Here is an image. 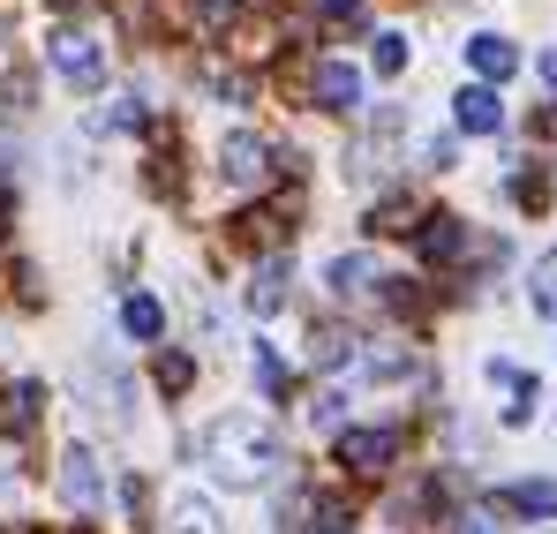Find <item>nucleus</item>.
I'll list each match as a JSON object with an SVG mask.
<instances>
[{"label":"nucleus","mask_w":557,"mask_h":534,"mask_svg":"<svg viewBox=\"0 0 557 534\" xmlns=\"http://www.w3.org/2000/svg\"><path fill=\"white\" fill-rule=\"evenodd\" d=\"M203 451H211L219 482H242V489L272 482L278 467H286V445H278L257 414H226V422H211V430H203Z\"/></svg>","instance_id":"f257e3e1"},{"label":"nucleus","mask_w":557,"mask_h":534,"mask_svg":"<svg viewBox=\"0 0 557 534\" xmlns=\"http://www.w3.org/2000/svg\"><path fill=\"white\" fill-rule=\"evenodd\" d=\"M46 61H53V76L76 90H91L98 76H106V53H98V38H84V30H61L53 46H46Z\"/></svg>","instance_id":"f03ea898"},{"label":"nucleus","mask_w":557,"mask_h":534,"mask_svg":"<svg viewBox=\"0 0 557 534\" xmlns=\"http://www.w3.org/2000/svg\"><path fill=\"white\" fill-rule=\"evenodd\" d=\"M61 497H69L76 512H98V497H106V474H98V459L84 445L61 451Z\"/></svg>","instance_id":"7ed1b4c3"},{"label":"nucleus","mask_w":557,"mask_h":534,"mask_svg":"<svg viewBox=\"0 0 557 534\" xmlns=\"http://www.w3.org/2000/svg\"><path fill=\"white\" fill-rule=\"evenodd\" d=\"M339 459H347L355 474H384V467L399 459V437H392V430H339Z\"/></svg>","instance_id":"20e7f679"},{"label":"nucleus","mask_w":557,"mask_h":534,"mask_svg":"<svg viewBox=\"0 0 557 534\" xmlns=\"http://www.w3.org/2000/svg\"><path fill=\"white\" fill-rule=\"evenodd\" d=\"M219 166H226V181H242V188H249V181L264 188V174H272V151H264L257 136H226V144H219Z\"/></svg>","instance_id":"39448f33"},{"label":"nucleus","mask_w":557,"mask_h":534,"mask_svg":"<svg viewBox=\"0 0 557 534\" xmlns=\"http://www.w3.org/2000/svg\"><path fill=\"white\" fill-rule=\"evenodd\" d=\"M467 61H474V76H482V84H505V76L520 69V46H512V38H497V30H482V38L467 46Z\"/></svg>","instance_id":"423d86ee"},{"label":"nucleus","mask_w":557,"mask_h":534,"mask_svg":"<svg viewBox=\"0 0 557 534\" xmlns=\"http://www.w3.org/2000/svg\"><path fill=\"white\" fill-rule=\"evenodd\" d=\"M453 105H460V128H467V136H497V128H505V105H497V90H490V84L460 90Z\"/></svg>","instance_id":"0eeeda50"},{"label":"nucleus","mask_w":557,"mask_h":534,"mask_svg":"<svg viewBox=\"0 0 557 534\" xmlns=\"http://www.w3.org/2000/svg\"><path fill=\"white\" fill-rule=\"evenodd\" d=\"M317 98H324L332 113H355V105H362V76H355L347 61H324V69H317Z\"/></svg>","instance_id":"6e6552de"},{"label":"nucleus","mask_w":557,"mask_h":534,"mask_svg":"<svg viewBox=\"0 0 557 534\" xmlns=\"http://www.w3.org/2000/svg\"><path fill=\"white\" fill-rule=\"evenodd\" d=\"M121 332H128V339H159V332H166V309H159L151 294H128V301H121Z\"/></svg>","instance_id":"1a4fd4ad"},{"label":"nucleus","mask_w":557,"mask_h":534,"mask_svg":"<svg viewBox=\"0 0 557 534\" xmlns=\"http://www.w3.org/2000/svg\"><path fill=\"white\" fill-rule=\"evenodd\" d=\"M166 534H226V527H219V512H211L203 497H174V512H166Z\"/></svg>","instance_id":"9d476101"},{"label":"nucleus","mask_w":557,"mask_h":534,"mask_svg":"<svg viewBox=\"0 0 557 534\" xmlns=\"http://www.w3.org/2000/svg\"><path fill=\"white\" fill-rule=\"evenodd\" d=\"M278 301H286V257H272V264L249 278V309H257V316H272Z\"/></svg>","instance_id":"9b49d317"},{"label":"nucleus","mask_w":557,"mask_h":534,"mask_svg":"<svg viewBox=\"0 0 557 534\" xmlns=\"http://www.w3.org/2000/svg\"><path fill=\"white\" fill-rule=\"evenodd\" d=\"M505 505H512V512H543V520H557V482H512Z\"/></svg>","instance_id":"f8f14e48"},{"label":"nucleus","mask_w":557,"mask_h":534,"mask_svg":"<svg viewBox=\"0 0 557 534\" xmlns=\"http://www.w3.org/2000/svg\"><path fill=\"white\" fill-rule=\"evenodd\" d=\"M347 355H355V339H347L339 324H324V332L309 339V361H317V369H339V361H347Z\"/></svg>","instance_id":"ddd939ff"},{"label":"nucleus","mask_w":557,"mask_h":534,"mask_svg":"<svg viewBox=\"0 0 557 534\" xmlns=\"http://www.w3.org/2000/svg\"><path fill=\"white\" fill-rule=\"evenodd\" d=\"M422 257H460V219H422Z\"/></svg>","instance_id":"4468645a"},{"label":"nucleus","mask_w":557,"mask_h":534,"mask_svg":"<svg viewBox=\"0 0 557 534\" xmlns=\"http://www.w3.org/2000/svg\"><path fill=\"white\" fill-rule=\"evenodd\" d=\"M30 414H38V384H15L0 399V430H30Z\"/></svg>","instance_id":"2eb2a0df"},{"label":"nucleus","mask_w":557,"mask_h":534,"mask_svg":"<svg viewBox=\"0 0 557 534\" xmlns=\"http://www.w3.org/2000/svg\"><path fill=\"white\" fill-rule=\"evenodd\" d=\"M362 376H384V384H392V376H414V355H407V347H384V355H362Z\"/></svg>","instance_id":"dca6fc26"},{"label":"nucleus","mask_w":557,"mask_h":534,"mask_svg":"<svg viewBox=\"0 0 557 534\" xmlns=\"http://www.w3.org/2000/svg\"><path fill=\"white\" fill-rule=\"evenodd\" d=\"M407 69V38L399 30H376V76H399Z\"/></svg>","instance_id":"f3484780"},{"label":"nucleus","mask_w":557,"mask_h":534,"mask_svg":"<svg viewBox=\"0 0 557 534\" xmlns=\"http://www.w3.org/2000/svg\"><path fill=\"white\" fill-rule=\"evenodd\" d=\"M535 309H543V316H557V249L535 264Z\"/></svg>","instance_id":"a211bd4d"},{"label":"nucleus","mask_w":557,"mask_h":534,"mask_svg":"<svg viewBox=\"0 0 557 534\" xmlns=\"http://www.w3.org/2000/svg\"><path fill=\"white\" fill-rule=\"evenodd\" d=\"M362 278H370V257H339V264H332V286H339V294H362Z\"/></svg>","instance_id":"6ab92c4d"},{"label":"nucleus","mask_w":557,"mask_h":534,"mask_svg":"<svg viewBox=\"0 0 557 534\" xmlns=\"http://www.w3.org/2000/svg\"><path fill=\"white\" fill-rule=\"evenodd\" d=\"M257 384H264V392H286V361H278L264 339H257Z\"/></svg>","instance_id":"aec40b11"},{"label":"nucleus","mask_w":557,"mask_h":534,"mask_svg":"<svg viewBox=\"0 0 557 534\" xmlns=\"http://www.w3.org/2000/svg\"><path fill=\"white\" fill-rule=\"evenodd\" d=\"M188 376H196L188 355H159V384H166V392H188Z\"/></svg>","instance_id":"412c9836"},{"label":"nucleus","mask_w":557,"mask_h":534,"mask_svg":"<svg viewBox=\"0 0 557 534\" xmlns=\"http://www.w3.org/2000/svg\"><path fill=\"white\" fill-rule=\"evenodd\" d=\"M370 226L376 234H407L414 226V203H384V211H370Z\"/></svg>","instance_id":"4be33fe9"},{"label":"nucleus","mask_w":557,"mask_h":534,"mask_svg":"<svg viewBox=\"0 0 557 534\" xmlns=\"http://www.w3.org/2000/svg\"><path fill=\"white\" fill-rule=\"evenodd\" d=\"M234 8H242V0H196V23H211V30H219Z\"/></svg>","instance_id":"5701e85b"},{"label":"nucleus","mask_w":557,"mask_h":534,"mask_svg":"<svg viewBox=\"0 0 557 534\" xmlns=\"http://www.w3.org/2000/svg\"><path fill=\"white\" fill-rule=\"evenodd\" d=\"M355 8H362V0H317V15H324V23H347Z\"/></svg>","instance_id":"b1692460"},{"label":"nucleus","mask_w":557,"mask_h":534,"mask_svg":"<svg viewBox=\"0 0 557 534\" xmlns=\"http://www.w3.org/2000/svg\"><path fill=\"white\" fill-rule=\"evenodd\" d=\"M535 69H543V84L557 90V46H550V53H543V61H535Z\"/></svg>","instance_id":"393cba45"},{"label":"nucleus","mask_w":557,"mask_h":534,"mask_svg":"<svg viewBox=\"0 0 557 534\" xmlns=\"http://www.w3.org/2000/svg\"><path fill=\"white\" fill-rule=\"evenodd\" d=\"M0 226H8V188H0Z\"/></svg>","instance_id":"a878e982"},{"label":"nucleus","mask_w":557,"mask_h":534,"mask_svg":"<svg viewBox=\"0 0 557 534\" xmlns=\"http://www.w3.org/2000/svg\"><path fill=\"white\" fill-rule=\"evenodd\" d=\"M467 534H490V527H482V520H467Z\"/></svg>","instance_id":"bb28decb"},{"label":"nucleus","mask_w":557,"mask_h":534,"mask_svg":"<svg viewBox=\"0 0 557 534\" xmlns=\"http://www.w3.org/2000/svg\"><path fill=\"white\" fill-rule=\"evenodd\" d=\"M53 8H76V0H53Z\"/></svg>","instance_id":"cd10ccee"}]
</instances>
